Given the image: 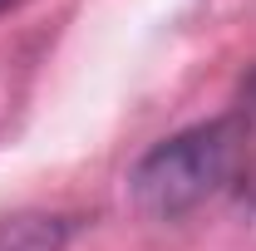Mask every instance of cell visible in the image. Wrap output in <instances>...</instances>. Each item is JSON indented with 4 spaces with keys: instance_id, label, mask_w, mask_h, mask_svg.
<instances>
[{
    "instance_id": "6da1fadb",
    "label": "cell",
    "mask_w": 256,
    "mask_h": 251,
    "mask_svg": "<svg viewBox=\"0 0 256 251\" xmlns=\"http://www.w3.org/2000/svg\"><path fill=\"white\" fill-rule=\"evenodd\" d=\"M222 188H232V128H226V118L197 124L188 133L158 143L153 153L138 158V168L128 178L138 212H148L158 222L197 212Z\"/></svg>"
},
{
    "instance_id": "7a4b0ae2",
    "label": "cell",
    "mask_w": 256,
    "mask_h": 251,
    "mask_svg": "<svg viewBox=\"0 0 256 251\" xmlns=\"http://www.w3.org/2000/svg\"><path fill=\"white\" fill-rule=\"evenodd\" d=\"M226 128H232V188L256 207V69L242 79Z\"/></svg>"
},
{
    "instance_id": "3957f363",
    "label": "cell",
    "mask_w": 256,
    "mask_h": 251,
    "mask_svg": "<svg viewBox=\"0 0 256 251\" xmlns=\"http://www.w3.org/2000/svg\"><path fill=\"white\" fill-rule=\"evenodd\" d=\"M69 236L64 217H15L0 226V251H60Z\"/></svg>"
},
{
    "instance_id": "277c9868",
    "label": "cell",
    "mask_w": 256,
    "mask_h": 251,
    "mask_svg": "<svg viewBox=\"0 0 256 251\" xmlns=\"http://www.w3.org/2000/svg\"><path fill=\"white\" fill-rule=\"evenodd\" d=\"M10 5H15V0H0V10H10Z\"/></svg>"
}]
</instances>
